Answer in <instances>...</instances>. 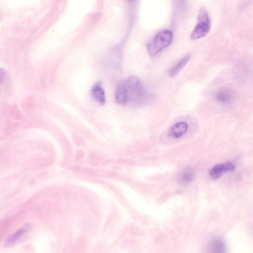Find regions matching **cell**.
I'll use <instances>...</instances> for the list:
<instances>
[{
  "label": "cell",
  "instance_id": "obj_3",
  "mask_svg": "<svg viewBox=\"0 0 253 253\" xmlns=\"http://www.w3.org/2000/svg\"><path fill=\"white\" fill-rule=\"evenodd\" d=\"M211 28V21L207 10L201 7L198 15V24L191 35L192 40H197L205 37L209 32Z\"/></svg>",
  "mask_w": 253,
  "mask_h": 253
},
{
  "label": "cell",
  "instance_id": "obj_8",
  "mask_svg": "<svg viewBox=\"0 0 253 253\" xmlns=\"http://www.w3.org/2000/svg\"><path fill=\"white\" fill-rule=\"evenodd\" d=\"M194 178V171L192 168H185L179 176V181L182 184H188L190 183Z\"/></svg>",
  "mask_w": 253,
  "mask_h": 253
},
{
  "label": "cell",
  "instance_id": "obj_11",
  "mask_svg": "<svg viewBox=\"0 0 253 253\" xmlns=\"http://www.w3.org/2000/svg\"><path fill=\"white\" fill-rule=\"evenodd\" d=\"M230 93V92L226 90H220L215 95L216 99L220 102H228L231 98V95Z\"/></svg>",
  "mask_w": 253,
  "mask_h": 253
},
{
  "label": "cell",
  "instance_id": "obj_5",
  "mask_svg": "<svg viewBox=\"0 0 253 253\" xmlns=\"http://www.w3.org/2000/svg\"><path fill=\"white\" fill-rule=\"evenodd\" d=\"M30 226L27 224L18 229L13 234L9 236L5 241L4 245L6 247L13 246L19 238L30 230Z\"/></svg>",
  "mask_w": 253,
  "mask_h": 253
},
{
  "label": "cell",
  "instance_id": "obj_9",
  "mask_svg": "<svg viewBox=\"0 0 253 253\" xmlns=\"http://www.w3.org/2000/svg\"><path fill=\"white\" fill-rule=\"evenodd\" d=\"M190 59V56L187 55L180 59L169 71V75L170 77L177 75L181 70L185 66Z\"/></svg>",
  "mask_w": 253,
  "mask_h": 253
},
{
  "label": "cell",
  "instance_id": "obj_4",
  "mask_svg": "<svg viewBox=\"0 0 253 253\" xmlns=\"http://www.w3.org/2000/svg\"><path fill=\"white\" fill-rule=\"evenodd\" d=\"M235 169V166L230 162L217 164L211 169L210 175L212 179L216 180L219 179L224 172L233 171Z\"/></svg>",
  "mask_w": 253,
  "mask_h": 253
},
{
  "label": "cell",
  "instance_id": "obj_2",
  "mask_svg": "<svg viewBox=\"0 0 253 253\" xmlns=\"http://www.w3.org/2000/svg\"><path fill=\"white\" fill-rule=\"evenodd\" d=\"M172 39V32L165 30L158 33L147 46V52L150 56L157 54L164 48L170 44Z\"/></svg>",
  "mask_w": 253,
  "mask_h": 253
},
{
  "label": "cell",
  "instance_id": "obj_10",
  "mask_svg": "<svg viewBox=\"0 0 253 253\" xmlns=\"http://www.w3.org/2000/svg\"><path fill=\"white\" fill-rule=\"evenodd\" d=\"M225 251L224 243L218 239L212 241L209 246V253H225Z\"/></svg>",
  "mask_w": 253,
  "mask_h": 253
},
{
  "label": "cell",
  "instance_id": "obj_6",
  "mask_svg": "<svg viewBox=\"0 0 253 253\" xmlns=\"http://www.w3.org/2000/svg\"><path fill=\"white\" fill-rule=\"evenodd\" d=\"M91 94L92 96L101 105L105 103L106 97L101 83L100 82L95 83L91 89Z\"/></svg>",
  "mask_w": 253,
  "mask_h": 253
},
{
  "label": "cell",
  "instance_id": "obj_7",
  "mask_svg": "<svg viewBox=\"0 0 253 253\" xmlns=\"http://www.w3.org/2000/svg\"><path fill=\"white\" fill-rule=\"evenodd\" d=\"M188 129V125L185 122H179L173 126L170 129L171 136L178 138L184 135Z\"/></svg>",
  "mask_w": 253,
  "mask_h": 253
},
{
  "label": "cell",
  "instance_id": "obj_1",
  "mask_svg": "<svg viewBox=\"0 0 253 253\" xmlns=\"http://www.w3.org/2000/svg\"><path fill=\"white\" fill-rule=\"evenodd\" d=\"M129 101L140 102L145 96V92L139 79L135 76H130L120 82Z\"/></svg>",
  "mask_w": 253,
  "mask_h": 253
}]
</instances>
